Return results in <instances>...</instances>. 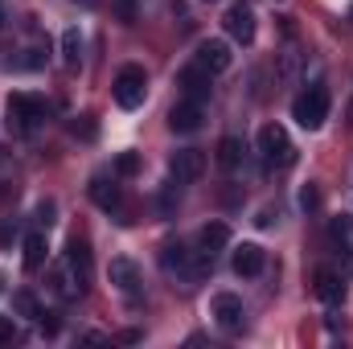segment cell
Returning a JSON list of instances; mask_svg holds the SVG:
<instances>
[{
	"label": "cell",
	"instance_id": "obj_1",
	"mask_svg": "<svg viewBox=\"0 0 353 349\" xmlns=\"http://www.w3.org/2000/svg\"><path fill=\"white\" fill-rule=\"evenodd\" d=\"M4 115H8V132H12V136H29V132L41 123L46 103H41L37 94L12 90V94H8V103H4Z\"/></svg>",
	"mask_w": 353,
	"mask_h": 349
},
{
	"label": "cell",
	"instance_id": "obj_2",
	"mask_svg": "<svg viewBox=\"0 0 353 349\" xmlns=\"http://www.w3.org/2000/svg\"><path fill=\"white\" fill-rule=\"evenodd\" d=\"M292 119H296L300 128H308V132L325 128V119H329V90L321 87V83H312L308 90H300L296 103H292Z\"/></svg>",
	"mask_w": 353,
	"mask_h": 349
},
{
	"label": "cell",
	"instance_id": "obj_3",
	"mask_svg": "<svg viewBox=\"0 0 353 349\" xmlns=\"http://www.w3.org/2000/svg\"><path fill=\"white\" fill-rule=\"evenodd\" d=\"M259 157H263L271 169H288V165H296V144H292V136H288L279 123L259 128Z\"/></svg>",
	"mask_w": 353,
	"mask_h": 349
},
{
	"label": "cell",
	"instance_id": "obj_4",
	"mask_svg": "<svg viewBox=\"0 0 353 349\" xmlns=\"http://www.w3.org/2000/svg\"><path fill=\"white\" fill-rule=\"evenodd\" d=\"M144 90H148L144 66H123V70L115 74V83H111V94H115V103H119L123 111H136V107L144 103Z\"/></svg>",
	"mask_w": 353,
	"mask_h": 349
},
{
	"label": "cell",
	"instance_id": "obj_5",
	"mask_svg": "<svg viewBox=\"0 0 353 349\" xmlns=\"http://www.w3.org/2000/svg\"><path fill=\"white\" fill-rule=\"evenodd\" d=\"M210 317L226 329V333H239L243 329V317H247V308H243V300L234 296V292H218L214 300H210Z\"/></svg>",
	"mask_w": 353,
	"mask_h": 349
},
{
	"label": "cell",
	"instance_id": "obj_6",
	"mask_svg": "<svg viewBox=\"0 0 353 349\" xmlns=\"http://www.w3.org/2000/svg\"><path fill=\"white\" fill-rule=\"evenodd\" d=\"M226 33H230L234 41H243V46L255 41V8H251L247 0H239V4L226 8Z\"/></svg>",
	"mask_w": 353,
	"mask_h": 349
},
{
	"label": "cell",
	"instance_id": "obj_7",
	"mask_svg": "<svg viewBox=\"0 0 353 349\" xmlns=\"http://www.w3.org/2000/svg\"><path fill=\"white\" fill-rule=\"evenodd\" d=\"M201 123H205V103H197V99H181L173 111H169V128L181 132V136L197 132Z\"/></svg>",
	"mask_w": 353,
	"mask_h": 349
},
{
	"label": "cell",
	"instance_id": "obj_8",
	"mask_svg": "<svg viewBox=\"0 0 353 349\" xmlns=\"http://www.w3.org/2000/svg\"><path fill=\"white\" fill-rule=\"evenodd\" d=\"M230 267H234V275L255 279V275H263V267H267V251L259 247V243H243V247H234Z\"/></svg>",
	"mask_w": 353,
	"mask_h": 349
},
{
	"label": "cell",
	"instance_id": "obj_9",
	"mask_svg": "<svg viewBox=\"0 0 353 349\" xmlns=\"http://www.w3.org/2000/svg\"><path fill=\"white\" fill-rule=\"evenodd\" d=\"M197 62H201L210 74H222V70H230V62H234V54H230V41H222V37H210V41H201V46H197Z\"/></svg>",
	"mask_w": 353,
	"mask_h": 349
},
{
	"label": "cell",
	"instance_id": "obj_10",
	"mask_svg": "<svg viewBox=\"0 0 353 349\" xmlns=\"http://www.w3.org/2000/svg\"><path fill=\"white\" fill-rule=\"evenodd\" d=\"M210 70L201 66V62H193V66H185L181 74H176V87H181V94L185 99H197V103H205L210 99Z\"/></svg>",
	"mask_w": 353,
	"mask_h": 349
},
{
	"label": "cell",
	"instance_id": "obj_11",
	"mask_svg": "<svg viewBox=\"0 0 353 349\" xmlns=\"http://www.w3.org/2000/svg\"><path fill=\"white\" fill-rule=\"evenodd\" d=\"M169 173H173L176 185H189V181H197V177L205 173V157L197 148H181V152H173V161H169Z\"/></svg>",
	"mask_w": 353,
	"mask_h": 349
},
{
	"label": "cell",
	"instance_id": "obj_12",
	"mask_svg": "<svg viewBox=\"0 0 353 349\" xmlns=\"http://www.w3.org/2000/svg\"><path fill=\"white\" fill-rule=\"evenodd\" d=\"M66 267L74 271L79 288L87 292V283H90V247L83 243V239H70V247H66Z\"/></svg>",
	"mask_w": 353,
	"mask_h": 349
},
{
	"label": "cell",
	"instance_id": "obj_13",
	"mask_svg": "<svg viewBox=\"0 0 353 349\" xmlns=\"http://www.w3.org/2000/svg\"><path fill=\"white\" fill-rule=\"evenodd\" d=\"M107 279H111L119 292H128V296H132V292L140 288V267H136L132 259H111V267H107Z\"/></svg>",
	"mask_w": 353,
	"mask_h": 349
},
{
	"label": "cell",
	"instance_id": "obj_14",
	"mask_svg": "<svg viewBox=\"0 0 353 349\" xmlns=\"http://www.w3.org/2000/svg\"><path fill=\"white\" fill-rule=\"evenodd\" d=\"M316 296H321L329 308H341V304H345V279L333 275V271H316Z\"/></svg>",
	"mask_w": 353,
	"mask_h": 349
},
{
	"label": "cell",
	"instance_id": "obj_15",
	"mask_svg": "<svg viewBox=\"0 0 353 349\" xmlns=\"http://www.w3.org/2000/svg\"><path fill=\"white\" fill-rule=\"evenodd\" d=\"M90 201H94L99 210H107V214H119V206H123L119 185H111V181H103V177L90 181Z\"/></svg>",
	"mask_w": 353,
	"mask_h": 349
},
{
	"label": "cell",
	"instance_id": "obj_16",
	"mask_svg": "<svg viewBox=\"0 0 353 349\" xmlns=\"http://www.w3.org/2000/svg\"><path fill=\"white\" fill-rule=\"evenodd\" d=\"M50 292L58 296V300H74L83 288H79V279H74V271L66 267V263H58V267H50Z\"/></svg>",
	"mask_w": 353,
	"mask_h": 349
},
{
	"label": "cell",
	"instance_id": "obj_17",
	"mask_svg": "<svg viewBox=\"0 0 353 349\" xmlns=\"http://www.w3.org/2000/svg\"><path fill=\"white\" fill-rule=\"evenodd\" d=\"M329 243L337 247V255H353V218L350 214H341V218L329 222Z\"/></svg>",
	"mask_w": 353,
	"mask_h": 349
},
{
	"label": "cell",
	"instance_id": "obj_18",
	"mask_svg": "<svg viewBox=\"0 0 353 349\" xmlns=\"http://www.w3.org/2000/svg\"><path fill=\"white\" fill-rule=\"evenodd\" d=\"M197 243H201V251H222V247H230V226L226 222H205L201 226V235H197Z\"/></svg>",
	"mask_w": 353,
	"mask_h": 349
},
{
	"label": "cell",
	"instance_id": "obj_19",
	"mask_svg": "<svg viewBox=\"0 0 353 349\" xmlns=\"http://www.w3.org/2000/svg\"><path fill=\"white\" fill-rule=\"evenodd\" d=\"M46 255H50L46 235H41V230H33V235L25 239V267H29V271H41V267H46Z\"/></svg>",
	"mask_w": 353,
	"mask_h": 349
},
{
	"label": "cell",
	"instance_id": "obj_20",
	"mask_svg": "<svg viewBox=\"0 0 353 349\" xmlns=\"http://www.w3.org/2000/svg\"><path fill=\"white\" fill-rule=\"evenodd\" d=\"M243 157H247V148H243L239 136H226V140L218 144V165H222V169H239Z\"/></svg>",
	"mask_w": 353,
	"mask_h": 349
},
{
	"label": "cell",
	"instance_id": "obj_21",
	"mask_svg": "<svg viewBox=\"0 0 353 349\" xmlns=\"http://www.w3.org/2000/svg\"><path fill=\"white\" fill-rule=\"evenodd\" d=\"M62 58H66V66H79L83 62V33L79 29H66L62 33Z\"/></svg>",
	"mask_w": 353,
	"mask_h": 349
},
{
	"label": "cell",
	"instance_id": "obj_22",
	"mask_svg": "<svg viewBox=\"0 0 353 349\" xmlns=\"http://www.w3.org/2000/svg\"><path fill=\"white\" fill-rule=\"evenodd\" d=\"M46 58H50V50H46V46H37V50H25V58H12V62H8V70H41V66H46Z\"/></svg>",
	"mask_w": 353,
	"mask_h": 349
},
{
	"label": "cell",
	"instance_id": "obj_23",
	"mask_svg": "<svg viewBox=\"0 0 353 349\" xmlns=\"http://www.w3.org/2000/svg\"><path fill=\"white\" fill-rule=\"evenodd\" d=\"M12 308H17L21 317H29V321H41V308H37L33 292H12Z\"/></svg>",
	"mask_w": 353,
	"mask_h": 349
},
{
	"label": "cell",
	"instance_id": "obj_24",
	"mask_svg": "<svg viewBox=\"0 0 353 349\" xmlns=\"http://www.w3.org/2000/svg\"><path fill=\"white\" fill-rule=\"evenodd\" d=\"M115 173L119 177H136L140 173V157H136V152H119V157H115Z\"/></svg>",
	"mask_w": 353,
	"mask_h": 349
},
{
	"label": "cell",
	"instance_id": "obj_25",
	"mask_svg": "<svg viewBox=\"0 0 353 349\" xmlns=\"http://www.w3.org/2000/svg\"><path fill=\"white\" fill-rule=\"evenodd\" d=\"M115 12H119L123 25H132L136 21V0H115Z\"/></svg>",
	"mask_w": 353,
	"mask_h": 349
},
{
	"label": "cell",
	"instance_id": "obj_26",
	"mask_svg": "<svg viewBox=\"0 0 353 349\" xmlns=\"http://www.w3.org/2000/svg\"><path fill=\"white\" fill-rule=\"evenodd\" d=\"M54 214H58V206H54V201H41V206H37V222H41V226H50V222H54Z\"/></svg>",
	"mask_w": 353,
	"mask_h": 349
},
{
	"label": "cell",
	"instance_id": "obj_27",
	"mask_svg": "<svg viewBox=\"0 0 353 349\" xmlns=\"http://www.w3.org/2000/svg\"><path fill=\"white\" fill-rule=\"evenodd\" d=\"M300 206H304V210H316V206H321V193H316V189L308 185V189L300 193Z\"/></svg>",
	"mask_w": 353,
	"mask_h": 349
},
{
	"label": "cell",
	"instance_id": "obj_28",
	"mask_svg": "<svg viewBox=\"0 0 353 349\" xmlns=\"http://www.w3.org/2000/svg\"><path fill=\"white\" fill-rule=\"evenodd\" d=\"M74 136H83V140H94V123H90V115H83V119L74 123Z\"/></svg>",
	"mask_w": 353,
	"mask_h": 349
},
{
	"label": "cell",
	"instance_id": "obj_29",
	"mask_svg": "<svg viewBox=\"0 0 353 349\" xmlns=\"http://www.w3.org/2000/svg\"><path fill=\"white\" fill-rule=\"evenodd\" d=\"M4 341H17V325L8 321V317H0V346Z\"/></svg>",
	"mask_w": 353,
	"mask_h": 349
},
{
	"label": "cell",
	"instance_id": "obj_30",
	"mask_svg": "<svg viewBox=\"0 0 353 349\" xmlns=\"http://www.w3.org/2000/svg\"><path fill=\"white\" fill-rule=\"evenodd\" d=\"M0 292H4V271H0Z\"/></svg>",
	"mask_w": 353,
	"mask_h": 349
},
{
	"label": "cell",
	"instance_id": "obj_31",
	"mask_svg": "<svg viewBox=\"0 0 353 349\" xmlns=\"http://www.w3.org/2000/svg\"><path fill=\"white\" fill-rule=\"evenodd\" d=\"M0 25H4V4H0Z\"/></svg>",
	"mask_w": 353,
	"mask_h": 349
},
{
	"label": "cell",
	"instance_id": "obj_32",
	"mask_svg": "<svg viewBox=\"0 0 353 349\" xmlns=\"http://www.w3.org/2000/svg\"><path fill=\"white\" fill-rule=\"evenodd\" d=\"M350 123H353V103H350Z\"/></svg>",
	"mask_w": 353,
	"mask_h": 349
},
{
	"label": "cell",
	"instance_id": "obj_33",
	"mask_svg": "<svg viewBox=\"0 0 353 349\" xmlns=\"http://www.w3.org/2000/svg\"><path fill=\"white\" fill-rule=\"evenodd\" d=\"M205 4H218V0H205Z\"/></svg>",
	"mask_w": 353,
	"mask_h": 349
},
{
	"label": "cell",
	"instance_id": "obj_34",
	"mask_svg": "<svg viewBox=\"0 0 353 349\" xmlns=\"http://www.w3.org/2000/svg\"><path fill=\"white\" fill-rule=\"evenodd\" d=\"M350 21H353V8H350Z\"/></svg>",
	"mask_w": 353,
	"mask_h": 349
}]
</instances>
